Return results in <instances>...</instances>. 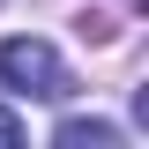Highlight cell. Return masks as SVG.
Returning a JSON list of instances; mask_svg holds the SVG:
<instances>
[{
  "label": "cell",
  "instance_id": "obj_1",
  "mask_svg": "<svg viewBox=\"0 0 149 149\" xmlns=\"http://www.w3.org/2000/svg\"><path fill=\"white\" fill-rule=\"evenodd\" d=\"M0 82L22 90V97H45V104L74 90L67 82V60H60L45 37H8V45H0Z\"/></svg>",
  "mask_w": 149,
  "mask_h": 149
},
{
  "label": "cell",
  "instance_id": "obj_2",
  "mask_svg": "<svg viewBox=\"0 0 149 149\" xmlns=\"http://www.w3.org/2000/svg\"><path fill=\"white\" fill-rule=\"evenodd\" d=\"M60 149H119L127 134L112 127V119H60V134H52Z\"/></svg>",
  "mask_w": 149,
  "mask_h": 149
},
{
  "label": "cell",
  "instance_id": "obj_3",
  "mask_svg": "<svg viewBox=\"0 0 149 149\" xmlns=\"http://www.w3.org/2000/svg\"><path fill=\"white\" fill-rule=\"evenodd\" d=\"M0 149H22V119H15L8 104H0Z\"/></svg>",
  "mask_w": 149,
  "mask_h": 149
}]
</instances>
